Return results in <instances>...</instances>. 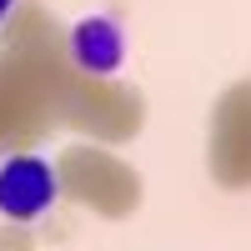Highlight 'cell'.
Returning <instances> with one entry per match:
<instances>
[{"label": "cell", "instance_id": "obj_1", "mask_svg": "<svg viewBox=\"0 0 251 251\" xmlns=\"http://www.w3.org/2000/svg\"><path fill=\"white\" fill-rule=\"evenodd\" d=\"M60 196V176L46 156H10L0 166V216L35 221L46 216Z\"/></svg>", "mask_w": 251, "mask_h": 251}, {"label": "cell", "instance_id": "obj_2", "mask_svg": "<svg viewBox=\"0 0 251 251\" xmlns=\"http://www.w3.org/2000/svg\"><path fill=\"white\" fill-rule=\"evenodd\" d=\"M71 60L86 75H116L126 66V30L111 15H86L71 30Z\"/></svg>", "mask_w": 251, "mask_h": 251}, {"label": "cell", "instance_id": "obj_3", "mask_svg": "<svg viewBox=\"0 0 251 251\" xmlns=\"http://www.w3.org/2000/svg\"><path fill=\"white\" fill-rule=\"evenodd\" d=\"M15 10V0H0V25H5V15Z\"/></svg>", "mask_w": 251, "mask_h": 251}]
</instances>
